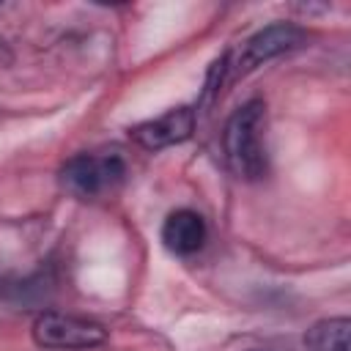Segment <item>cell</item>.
<instances>
[{
	"label": "cell",
	"mask_w": 351,
	"mask_h": 351,
	"mask_svg": "<svg viewBox=\"0 0 351 351\" xmlns=\"http://www.w3.org/2000/svg\"><path fill=\"white\" fill-rule=\"evenodd\" d=\"M263 126H266V107L261 99L244 101L225 123L222 132V148L228 167L244 178L258 181L266 176L269 159H266V143H263Z\"/></svg>",
	"instance_id": "cell-1"
},
{
	"label": "cell",
	"mask_w": 351,
	"mask_h": 351,
	"mask_svg": "<svg viewBox=\"0 0 351 351\" xmlns=\"http://www.w3.org/2000/svg\"><path fill=\"white\" fill-rule=\"evenodd\" d=\"M307 41V33L299 27V25H291V22H274V25H266L261 27L258 33H252L241 47L239 52H225V71H228V82L250 74L252 69L302 47Z\"/></svg>",
	"instance_id": "cell-2"
},
{
	"label": "cell",
	"mask_w": 351,
	"mask_h": 351,
	"mask_svg": "<svg viewBox=\"0 0 351 351\" xmlns=\"http://www.w3.org/2000/svg\"><path fill=\"white\" fill-rule=\"evenodd\" d=\"M126 176L118 154H77L60 167V186L74 197H99L112 192Z\"/></svg>",
	"instance_id": "cell-3"
},
{
	"label": "cell",
	"mask_w": 351,
	"mask_h": 351,
	"mask_svg": "<svg viewBox=\"0 0 351 351\" xmlns=\"http://www.w3.org/2000/svg\"><path fill=\"white\" fill-rule=\"evenodd\" d=\"M30 332L36 346L52 351H88L107 340V329L101 324L69 313H41Z\"/></svg>",
	"instance_id": "cell-4"
},
{
	"label": "cell",
	"mask_w": 351,
	"mask_h": 351,
	"mask_svg": "<svg viewBox=\"0 0 351 351\" xmlns=\"http://www.w3.org/2000/svg\"><path fill=\"white\" fill-rule=\"evenodd\" d=\"M195 118H197V112L192 107H186V104L173 107L156 118H148V121L132 126L129 137L145 151H162V148H170V145L189 140L195 132Z\"/></svg>",
	"instance_id": "cell-5"
},
{
	"label": "cell",
	"mask_w": 351,
	"mask_h": 351,
	"mask_svg": "<svg viewBox=\"0 0 351 351\" xmlns=\"http://www.w3.org/2000/svg\"><path fill=\"white\" fill-rule=\"evenodd\" d=\"M206 222L192 208H176L162 225V241L176 255H195L206 244Z\"/></svg>",
	"instance_id": "cell-6"
},
{
	"label": "cell",
	"mask_w": 351,
	"mask_h": 351,
	"mask_svg": "<svg viewBox=\"0 0 351 351\" xmlns=\"http://www.w3.org/2000/svg\"><path fill=\"white\" fill-rule=\"evenodd\" d=\"M348 332H351V321L346 315L324 318L307 329L304 346L307 351H348Z\"/></svg>",
	"instance_id": "cell-7"
}]
</instances>
